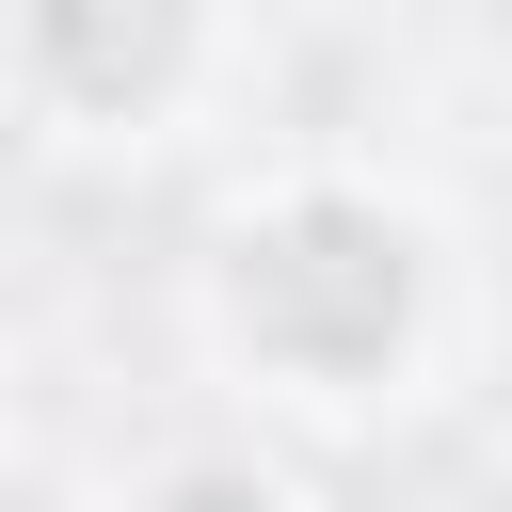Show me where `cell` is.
<instances>
[{"label": "cell", "mask_w": 512, "mask_h": 512, "mask_svg": "<svg viewBox=\"0 0 512 512\" xmlns=\"http://www.w3.org/2000/svg\"><path fill=\"white\" fill-rule=\"evenodd\" d=\"M128 512H304V480H288L272 448H192V464H160Z\"/></svg>", "instance_id": "cell-3"}, {"label": "cell", "mask_w": 512, "mask_h": 512, "mask_svg": "<svg viewBox=\"0 0 512 512\" xmlns=\"http://www.w3.org/2000/svg\"><path fill=\"white\" fill-rule=\"evenodd\" d=\"M224 48H240L224 0H0V96L96 160L176 144L224 96Z\"/></svg>", "instance_id": "cell-2"}, {"label": "cell", "mask_w": 512, "mask_h": 512, "mask_svg": "<svg viewBox=\"0 0 512 512\" xmlns=\"http://www.w3.org/2000/svg\"><path fill=\"white\" fill-rule=\"evenodd\" d=\"M464 240L384 160H256L192 224V352L272 432H384L448 384Z\"/></svg>", "instance_id": "cell-1"}, {"label": "cell", "mask_w": 512, "mask_h": 512, "mask_svg": "<svg viewBox=\"0 0 512 512\" xmlns=\"http://www.w3.org/2000/svg\"><path fill=\"white\" fill-rule=\"evenodd\" d=\"M0 464H16V400H0Z\"/></svg>", "instance_id": "cell-4"}]
</instances>
